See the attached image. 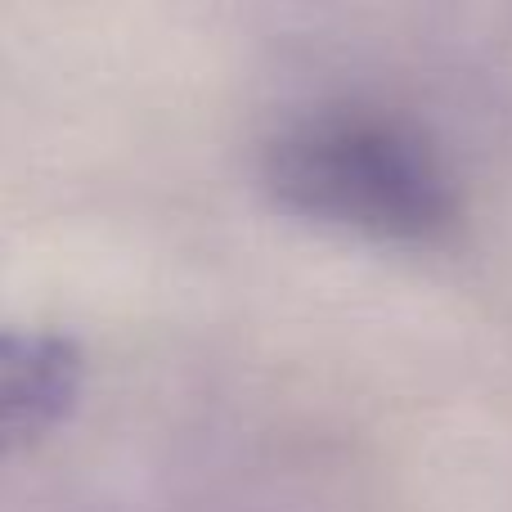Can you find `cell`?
<instances>
[{"mask_svg": "<svg viewBox=\"0 0 512 512\" xmlns=\"http://www.w3.org/2000/svg\"><path fill=\"white\" fill-rule=\"evenodd\" d=\"M261 189L283 216L373 243H432L459 221V194L409 122L319 108L261 149Z\"/></svg>", "mask_w": 512, "mask_h": 512, "instance_id": "obj_1", "label": "cell"}, {"mask_svg": "<svg viewBox=\"0 0 512 512\" xmlns=\"http://www.w3.org/2000/svg\"><path fill=\"white\" fill-rule=\"evenodd\" d=\"M86 396V351L59 328L0 324V459L54 436Z\"/></svg>", "mask_w": 512, "mask_h": 512, "instance_id": "obj_2", "label": "cell"}]
</instances>
